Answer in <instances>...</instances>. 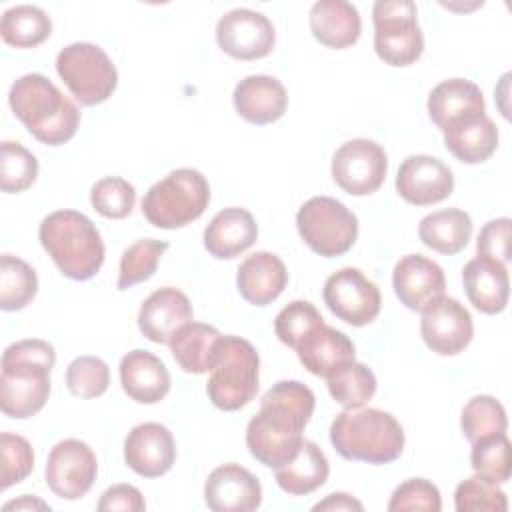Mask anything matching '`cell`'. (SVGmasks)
Here are the masks:
<instances>
[{
	"mask_svg": "<svg viewBox=\"0 0 512 512\" xmlns=\"http://www.w3.org/2000/svg\"><path fill=\"white\" fill-rule=\"evenodd\" d=\"M310 30L312 36L328 48H348L360 38V12L346 0L314 2L310 8Z\"/></svg>",
	"mask_w": 512,
	"mask_h": 512,
	"instance_id": "83f0119b",
	"label": "cell"
},
{
	"mask_svg": "<svg viewBox=\"0 0 512 512\" xmlns=\"http://www.w3.org/2000/svg\"><path fill=\"white\" fill-rule=\"evenodd\" d=\"M330 474V464L320 446L312 440H302L298 452L282 466L274 468L278 486L290 496H306L318 490Z\"/></svg>",
	"mask_w": 512,
	"mask_h": 512,
	"instance_id": "f1b7e54d",
	"label": "cell"
},
{
	"mask_svg": "<svg viewBox=\"0 0 512 512\" xmlns=\"http://www.w3.org/2000/svg\"><path fill=\"white\" fill-rule=\"evenodd\" d=\"M388 172V156L380 144L368 138L344 142L332 156L334 182L352 196L376 192Z\"/></svg>",
	"mask_w": 512,
	"mask_h": 512,
	"instance_id": "8fae6325",
	"label": "cell"
},
{
	"mask_svg": "<svg viewBox=\"0 0 512 512\" xmlns=\"http://www.w3.org/2000/svg\"><path fill=\"white\" fill-rule=\"evenodd\" d=\"M470 464L476 474L504 484L510 480V442L506 434L492 436L472 444Z\"/></svg>",
	"mask_w": 512,
	"mask_h": 512,
	"instance_id": "7bdbcfd3",
	"label": "cell"
},
{
	"mask_svg": "<svg viewBox=\"0 0 512 512\" xmlns=\"http://www.w3.org/2000/svg\"><path fill=\"white\" fill-rule=\"evenodd\" d=\"M446 150L464 164H480L498 148V128L486 114L444 132Z\"/></svg>",
	"mask_w": 512,
	"mask_h": 512,
	"instance_id": "1f68e13d",
	"label": "cell"
},
{
	"mask_svg": "<svg viewBox=\"0 0 512 512\" xmlns=\"http://www.w3.org/2000/svg\"><path fill=\"white\" fill-rule=\"evenodd\" d=\"M210 202V186L202 172L178 168L152 184L142 198V214L156 228H182L198 220Z\"/></svg>",
	"mask_w": 512,
	"mask_h": 512,
	"instance_id": "8992f818",
	"label": "cell"
},
{
	"mask_svg": "<svg viewBox=\"0 0 512 512\" xmlns=\"http://www.w3.org/2000/svg\"><path fill=\"white\" fill-rule=\"evenodd\" d=\"M258 372L260 358L256 348L240 336H222L206 384L210 402L224 412L240 410L258 392Z\"/></svg>",
	"mask_w": 512,
	"mask_h": 512,
	"instance_id": "52a82bcc",
	"label": "cell"
},
{
	"mask_svg": "<svg viewBox=\"0 0 512 512\" xmlns=\"http://www.w3.org/2000/svg\"><path fill=\"white\" fill-rule=\"evenodd\" d=\"M8 102L14 116L42 144L60 146L78 130V106L44 74L32 72L14 80Z\"/></svg>",
	"mask_w": 512,
	"mask_h": 512,
	"instance_id": "3957f363",
	"label": "cell"
},
{
	"mask_svg": "<svg viewBox=\"0 0 512 512\" xmlns=\"http://www.w3.org/2000/svg\"><path fill=\"white\" fill-rule=\"evenodd\" d=\"M362 502L352 498L350 494L346 492H334V494H328L324 500H320L318 504L312 506L314 512H320V510H328V512H344V510H362Z\"/></svg>",
	"mask_w": 512,
	"mask_h": 512,
	"instance_id": "c3c4849f",
	"label": "cell"
},
{
	"mask_svg": "<svg viewBox=\"0 0 512 512\" xmlns=\"http://www.w3.org/2000/svg\"><path fill=\"white\" fill-rule=\"evenodd\" d=\"M420 334L432 352L456 356L474 336L472 316L456 298L440 296L422 310Z\"/></svg>",
	"mask_w": 512,
	"mask_h": 512,
	"instance_id": "9a60e30c",
	"label": "cell"
},
{
	"mask_svg": "<svg viewBox=\"0 0 512 512\" xmlns=\"http://www.w3.org/2000/svg\"><path fill=\"white\" fill-rule=\"evenodd\" d=\"M98 460L92 448L76 438L58 442L46 460V484L64 500L82 498L94 484Z\"/></svg>",
	"mask_w": 512,
	"mask_h": 512,
	"instance_id": "4fadbf2b",
	"label": "cell"
},
{
	"mask_svg": "<svg viewBox=\"0 0 512 512\" xmlns=\"http://www.w3.org/2000/svg\"><path fill=\"white\" fill-rule=\"evenodd\" d=\"M328 310L350 326H366L380 314L378 286L358 268H340L328 276L322 290Z\"/></svg>",
	"mask_w": 512,
	"mask_h": 512,
	"instance_id": "7c38bea8",
	"label": "cell"
},
{
	"mask_svg": "<svg viewBox=\"0 0 512 512\" xmlns=\"http://www.w3.org/2000/svg\"><path fill=\"white\" fill-rule=\"evenodd\" d=\"M192 322L188 296L172 286L152 292L140 306L138 328L150 342L168 344L178 328Z\"/></svg>",
	"mask_w": 512,
	"mask_h": 512,
	"instance_id": "44dd1931",
	"label": "cell"
},
{
	"mask_svg": "<svg viewBox=\"0 0 512 512\" xmlns=\"http://www.w3.org/2000/svg\"><path fill=\"white\" fill-rule=\"evenodd\" d=\"M38 292L36 270L18 256L0 258V308L6 312L26 308Z\"/></svg>",
	"mask_w": 512,
	"mask_h": 512,
	"instance_id": "836d02e7",
	"label": "cell"
},
{
	"mask_svg": "<svg viewBox=\"0 0 512 512\" xmlns=\"http://www.w3.org/2000/svg\"><path fill=\"white\" fill-rule=\"evenodd\" d=\"M418 236L434 252L452 256L464 250L472 238V218L460 208L438 210L420 220Z\"/></svg>",
	"mask_w": 512,
	"mask_h": 512,
	"instance_id": "4dcf8cb0",
	"label": "cell"
},
{
	"mask_svg": "<svg viewBox=\"0 0 512 512\" xmlns=\"http://www.w3.org/2000/svg\"><path fill=\"white\" fill-rule=\"evenodd\" d=\"M296 228L304 244L324 258L346 254L358 238V218L330 196L306 200L296 214Z\"/></svg>",
	"mask_w": 512,
	"mask_h": 512,
	"instance_id": "9c48e42d",
	"label": "cell"
},
{
	"mask_svg": "<svg viewBox=\"0 0 512 512\" xmlns=\"http://www.w3.org/2000/svg\"><path fill=\"white\" fill-rule=\"evenodd\" d=\"M4 512L8 510H50V506L46 502H42L40 498L36 496H30V494H22L18 500H10L2 506Z\"/></svg>",
	"mask_w": 512,
	"mask_h": 512,
	"instance_id": "681fc988",
	"label": "cell"
},
{
	"mask_svg": "<svg viewBox=\"0 0 512 512\" xmlns=\"http://www.w3.org/2000/svg\"><path fill=\"white\" fill-rule=\"evenodd\" d=\"M204 502L214 512H252L262 502V486L250 470L228 462L208 474Z\"/></svg>",
	"mask_w": 512,
	"mask_h": 512,
	"instance_id": "ac0fdd59",
	"label": "cell"
},
{
	"mask_svg": "<svg viewBox=\"0 0 512 512\" xmlns=\"http://www.w3.org/2000/svg\"><path fill=\"white\" fill-rule=\"evenodd\" d=\"M392 286L398 300L414 312H422L430 302L444 296V270L422 254L402 256L392 272Z\"/></svg>",
	"mask_w": 512,
	"mask_h": 512,
	"instance_id": "ffe728a7",
	"label": "cell"
},
{
	"mask_svg": "<svg viewBox=\"0 0 512 512\" xmlns=\"http://www.w3.org/2000/svg\"><path fill=\"white\" fill-rule=\"evenodd\" d=\"M38 176V160L22 144L4 140L0 144V188L6 194H18L30 188Z\"/></svg>",
	"mask_w": 512,
	"mask_h": 512,
	"instance_id": "74e56055",
	"label": "cell"
},
{
	"mask_svg": "<svg viewBox=\"0 0 512 512\" xmlns=\"http://www.w3.org/2000/svg\"><path fill=\"white\" fill-rule=\"evenodd\" d=\"M136 202L134 186L120 176H106L98 180L90 190L92 208L110 220L126 218Z\"/></svg>",
	"mask_w": 512,
	"mask_h": 512,
	"instance_id": "f35d334b",
	"label": "cell"
},
{
	"mask_svg": "<svg viewBox=\"0 0 512 512\" xmlns=\"http://www.w3.org/2000/svg\"><path fill=\"white\" fill-rule=\"evenodd\" d=\"M510 218H496L484 224L476 242V256H484L502 264L510 260Z\"/></svg>",
	"mask_w": 512,
	"mask_h": 512,
	"instance_id": "bcb514c9",
	"label": "cell"
},
{
	"mask_svg": "<svg viewBox=\"0 0 512 512\" xmlns=\"http://www.w3.org/2000/svg\"><path fill=\"white\" fill-rule=\"evenodd\" d=\"M222 334L202 322H188L176 330L168 346L176 364L188 374L210 372L216 362V350Z\"/></svg>",
	"mask_w": 512,
	"mask_h": 512,
	"instance_id": "f546056e",
	"label": "cell"
},
{
	"mask_svg": "<svg viewBox=\"0 0 512 512\" xmlns=\"http://www.w3.org/2000/svg\"><path fill=\"white\" fill-rule=\"evenodd\" d=\"M454 174L448 164L430 154L408 156L396 174V192L414 206H430L448 198Z\"/></svg>",
	"mask_w": 512,
	"mask_h": 512,
	"instance_id": "2e32d148",
	"label": "cell"
},
{
	"mask_svg": "<svg viewBox=\"0 0 512 512\" xmlns=\"http://www.w3.org/2000/svg\"><path fill=\"white\" fill-rule=\"evenodd\" d=\"M144 508V496L132 484H114L106 488L98 502L100 512H142Z\"/></svg>",
	"mask_w": 512,
	"mask_h": 512,
	"instance_id": "7dc6e473",
	"label": "cell"
},
{
	"mask_svg": "<svg viewBox=\"0 0 512 512\" xmlns=\"http://www.w3.org/2000/svg\"><path fill=\"white\" fill-rule=\"evenodd\" d=\"M42 248L70 280H90L104 264V242L94 222L76 210L50 212L38 228Z\"/></svg>",
	"mask_w": 512,
	"mask_h": 512,
	"instance_id": "277c9868",
	"label": "cell"
},
{
	"mask_svg": "<svg viewBox=\"0 0 512 512\" xmlns=\"http://www.w3.org/2000/svg\"><path fill=\"white\" fill-rule=\"evenodd\" d=\"M236 112L252 124H270L284 116L288 94L284 84L268 74H252L242 78L232 94Z\"/></svg>",
	"mask_w": 512,
	"mask_h": 512,
	"instance_id": "7402d4cb",
	"label": "cell"
},
{
	"mask_svg": "<svg viewBox=\"0 0 512 512\" xmlns=\"http://www.w3.org/2000/svg\"><path fill=\"white\" fill-rule=\"evenodd\" d=\"M412 0H378L372 6L374 50L390 66H410L422 56L424 34Z\"/></svg>",
	"mask_w": 512,
	"mask_h": 512,
	"instance_id": "30bf717a",
	"label": "cell"
},
{
	"mask_svg": "<svg viewBox=\"0 0 512 512\" xmlns=\"http://www.w3.org/2000/svg\"><path fill=\"white\" fill-rule=\"evenodd\" d=\"M294 350L302 366L310 374L320 378H330L340 368L354 362L356 356L352 340L344 332L328 324H320L318 328H314L308 336L300 340Z\"/></svg>",
	"mask_w": 512,
	"mask_h": 512,
	"instance_id": "603a6c76",
	"label": "cell"
},
{
	"mask_svg": "<svg viewBox=\"0 0 512 512\" xmlns=\"http://www.w3.org/2000/svg\"><path fill=\"white\" fill-rule=\"evenodd\" d=\"M52 32L50 16L32 4H16L4 10L0 20L2 40L14 48H34Z\"/></svg>",
	"mask_w": 512,
	"mask_h": 512,
	"instance_id": "d6a6232c",
	"label": "cell"
},
{
	"mask_svg": "<svg viewBox=\"0 0 512 512\" xmlns=\"http://www.w3.org/2000/svg\"><path fill=\"white\" fill-rule=\"evenodd\" d=\"M320 324H324V318L312 302L294 300L278 312L274 320V332L282 344L296 348L300 340Z\"/></svg>",
	"mask_w": 512,
	"mask_h": 512,
	"instance_id": "60d3db41",
	"label": "cell"
},
{
	"mask_svg": "<svg viewBox=\"0 0 512 512\" xmlns=\"http://www.w3.org/2000/svg\"><path fill=\"white\" fill-rule=\"evenodd\" d=\"M218 46L236 60H258L270 54L276 32L268 16L250 8H234L216 24Z\"/></svg>",
	"mask_w": 512,
	"mask_h": 512,
	"instance_id": "5bb4252c",
	"label": "cell"
},
{
	"mask_svg": "<svg viewBox=\"0 0 512 512\" xmlns=\"http://www.w3.org/2000/svg\"><path fill=\"white\" fill-rule=\"evenodd\" d=\"M0 488L8 490L10 486L22 482L34 468V452L30 442L12 432H2L0 436Z\"/></svg>",
	"mask_w": 512,
	"mask_h": 512,
	"instance_id": "ee69618b",
	"label": "cell"
},
{
	"mask_svg": "<svg viewBox=\"0 0 512 512\" xmlns=\"http://www.w3.org/2000/svg\"><path fill=\"white\" fill-rule=\"evenodd\" d=\"M328 380L330 396L344 408L364 406L376 392V376L362 362H350Z\"/></svg>",
	"mask_w": 512,
	"mask_h": 512,
	"instance_id": "8d00e7d4",
	"label": "cell"
},
{
	"mask_svg": "<svg viewBox=\"0 0 512 512\" xmlns=\"http://www.w3.org/2000/svg\"><path fill=\"white\" fill-rule=\"evenodd\" d=\"M56 352L46 340L26 338L10 344L2 354L0 408L8 418H30L50 396V370Z\"/></svg>",
	"mask_w": 512,
	"mask_h": 512,
	"instance_id": "7a4b0ae2",
	"label": "cell"
},
{
	"mask_svg": "<svg viewBox=\"0 0 512 512\" xmlns=\"http://www.w3.org/2000/svg\"><path fill=\"white\" fill-rule=\"evenodd\" d=\"M314 404V392L298 380H280L268 388L246 428L250 454L268 468L286 464L304 440L302 432L312 418Z\"/></svg>",
	"mask_w": 512,
	"mask_h": 512,
	"instance_id": "6da1fadb",
	"label": "cell"
},
{
	"mask_svg": "<svg viewBox=\"0 0 512 512\" xmlns=\"http://www.w3.org/2000/svg\"><path fill=\"white\" fill-rule=\"evenodd\" d=\"M286 282L288 272L284 262L266 250L246 256L236 272V286L240 296L254 306H266L274 302L284 292Z\"/></svg>",
	"mask_w": 512,
	"mask_h": 512,
	"instance_id": "cb8c5ba5",
	"label": "cell"
},
{
	"mask_svg": "<svg viewBox=\"0 0 512 512\" xmlns=\"http://www.w3.org/2000/svg\"><path fill=\"white\" fill-rule=\"evenodd\" d=\"M56 72L82 106L106 102L118 86L114 62L92 42L64 46L56 56Z\"/></svg>",
	"mask_w": 512,
	"mask_h": 512,
	"instance_id": "ba28073f",
	"label": "cell"
},
{
	"mask_svg": "<svg viewBox=\"0 0 512 512\" xmlns=\"http://www.w3.org/2000/svg\"><path fill=\"white\" fill-rule=\"evenodd\" d=\"M426 108L430 120L442 134L486 114L482 90L466 78L442 80L428 94Z\"/></svg>",
	"mask_w": 512,
	"mask_h": 512,
	"instance_id": "d6986e66",
	"label": "cell"
},
{
	"mask_svg": "<svg viewBox=\"0 0 512 512\" xmlns=\"http://www.w3.org/2000/svg\"><path fill=\"white\" fill-rule=\"evenodd\" d=\"M462 282L470 304L484 314H498L506 308L510 296L508 268L502 262L476 256L466 262Z\"/></svg>",
	"mask_w": 512,
	"mask_h": 512,
	"instance_id": "d4e9b609",
	"label": "cell"
},
{
	"mask_svg": "<svg viewBox=\"0 0 512 512\" xmlns=\"http://www.w3.org/2000/svg\"><path fill=\"white\" fill-rule=\"evenodd\" d=\"M390 512H404V510H426L438 512L442 508L438 488L424 480V478H410L396 486L386 506Z\"/></svg>",
	"mask_w": 512,
	"mask_h": 512,
	"instance_id": "f6af8a7d",
	"label": "cell"
},
{
	"mask_svg": "<svg viewBox=\"0 0 512 512\" xmlns=\"http://www.w3.org/2000/svg\"><path fill=\"white\" fill-rule=\"evenodd\" d=\"M168 250V242L154 238H140L130 244L120 258L118 268V290H128L154 276L162 254Z\"/></svg>",
	"mask_w": 512,
	"mask_h": 512,
	"instance_id": "d590c367",
	"label": "cell"
},
{
	"mask_svg": "<svg viewBox=\"0 0 512 512\" xmlns=\"http://www.w3.org/2000/svg\"><path fill=\"white\" fill-rule=\"evenodd\" d=\"M330 442L346 460L388 464L404 450V430L390 412L346 408L330 424Z\"/></svg>",
	"mask_w": 512,
	"mask_h": 512,
	"instance_id": "5b68a950",
	"label": "cell"
},
{
	"mask_svg": "<svg viewBox=\"0 0 512 512\" xmlns=\"http://www.w3.org/2000/svg\"><path fill=\"white\" fill-rule=\"evenodd\" d=\"M258 238L254 216L238 206L220 210L204 230V248L218 260H230L246 252Z\"/></svg>",
	"mask_w": 512,
	"mask_h": 512,
	"instance_id": "4316f807",
	"label": "cell"
},
{
	"mask_svg": "<svg viewBox=\"0 0 512 512\" xmlns=\"http://www.w3.org/2000/svg\"><path fill=\"white\" fill-rule=\"evenodd\" d=\"M124 460L130 470L144 478L164 476L176 460L172 432L158 422L134 426L124 440Z\"/></svg>",
	"mask_w": 512,
	"mask_h": 512,
	"instance_id": "e0dca14e",
	"label": "cell"
},
{
	"mask_svg": "<svg viewBox=\"0 0 512 512\" xmlns=\"http://www.w3.org/2000/svg\"><path fill=\"white\" fill-rule=\"evenodd\" d=\"M66 386L76 398H98L110 386L108 364L98 356H78L66 368Z\"/></svg>",
	"mask_w": 512,
	"mask_h": 512,
	"instance_id": "ab89813d",
	"label": "cell"
},
{
	"mask_svg": "<svg viewBox=\"0 0 512 512\" xmlns=\"http://www.w3.org/2000/svg\"><path fill=\"white\" fill-rule=\"evenodd\" d=\"M460 426L470 444L506 434L508 418L504 406L494 396H474L466 402L460 416Z\"/></svg>",
	"mask_w": 512,
	"mask_h": 512,
	"instance_id": "e575fe53",
	"label": "cell"
},
{
	"mask_svg": "<svg viewBox=\"0 0 512 512\" xmlns=\"http://www.w3.org/2000/svg\"><path fill=\"white\" fill-rule=\"evenodd\" d=\"M120 384L134 402L156 404L170 392V374L156 354L132 350L120 360Z\"/></svg>",
	"mask_w": 512,
	"mask_h": 512,
	"instance_id": "484cf974",
	"label": "cell"
},
{
	"mask_svg": "<svg viewBox=\"0 0 512 512\" xmlns=\"http://www.w3.org/2000/svg\"><path fill=\"white\" fill-rule=\"evenodd\" d=\"M454 508L458 512H468V510L504 512L508 510V500H506V492L496 482L476 474L462 480L456 486Z\"/></svg>",
	"mask_w": 512,
	"mask_h": 512,
	"instance_id": "b9f144b4",
	"label": "cell"
}]
</instances>
